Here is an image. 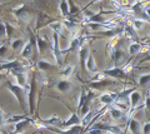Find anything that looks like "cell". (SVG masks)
<instances>
[{"mask_svg":"<svg viewBox=\"0 0 150 134\" xmlns=\"http://www.w3.org/2000/svg\"><path fill=\"white\" fill-rule=\"evenodd\" d=\"M51 52H53V57L55 59L56 65H62L63 64V50L59 47V34L54 33L53 38H51Z\"/></svg>","mask_w":150,"mask_h":134,"instance_id":"obj_1","label":"cell"},{"mask_svg":"<svg viewBox=\"0 0 150 134\" xmlns=\"http://www.w3.org/2000/svg\"><path fill=\"white\" fill-rule=\"evenodd\" d=\"M6 88L18 99V101L20 103L23 109H25V91H24V88L18 85V84H14V83H10V82H6Z\"/></svg>","mask_w":150,"mask_h":134,"instance_id":"obj_2","label":"cell"},{"mask_svg":"<svg viewBox=\"0 0 150 134\" xmlns=\"http://www.w3.org/2000/svg\"><path fill=\"white\" fill-rule=\"evenodd\" d=\"M36 80H35V77L31 79L30 84H29V100H28V104H29V112L30 115L34 114V105H35V93H36Z\"/></svg>","mask_w":150,"mask_h":134,"instance_id":"obj_3","label":"cell"},{"mask_svg":"<svg viewBox=\"0 0 150 134\" xmlns=\"http://www.w3.org/2000/svg\"><path fill=\"white\" fill-rule=\"evenodd\" d=\"M93 128H99V129H103V130L105 132H109L111 134H125L123 132V128H121L120 125H111V124H103V123H98L95 124Z\"/></svg>","mask_w":150,"mask_h":134,"instance_id":"obj_4","label":"cell"},{"mask_svg":"<svg viewBox=\"0 0 150 134\" xmlns=\"http://www.w3.org/2000/svg\"><path fill=\"white\" fill-rule=\"evenodd\" d=\"M74 125H81V119L79 118L78 114L71 113V114H70V117L67 119V121H64L60 127L64 128V129H68V128L74 127Z\"/></svg>","mask_w":150,"mask_h":134,"instance_id":"obj_5","label":"cell"},{"mask_svg":"<svg viewBox=\"0 0 150 134\" xmlns=\"http://www.w3.org/2000/svg\"><path fill=\"white\" fill-rule=\"evenodd\" d=\"M106 77H111V78H118V79H124L126 74L123 72V68H119V67H112L109 69H105L104 72Z\"/></svg>","mask_w":150,"mask_h":134,"instance_id":"obj_6","label":"cell"},{"mask_svg":"<svg viewBox=\"0 0 150 134\" xmlns=\"http://www.w3.org/2000/svg\"><path fill=\"white\" fill-rule=\"evenodd\" d=\"M13 13H14V15H15L18 19H23V20H25L28 19V11H26V9H25V5L24 4H19V5H16L15 8H13Z\"/></svg>","mask_w":150,"mask_h":134,"instance_id":"obj_7","label":"cell"},{"mask_svg":"<svg viewBox=\"0 0 150 134\" xmlns=\"http://www.w3.org/2000/svg\"><path fill=\"white\" fill-rule=\"evenodd\" d=\"M33 48H34V36L31 35V40H30V41H26L25 45H24V47H23V49H21V52H20L21 57L25 58V59L30 58V55L33 54Z\"/></svg>","mask_w":150,"mask_h":134,"instance_id":"obj_8","label":"cell"},{"mask_svg":"<svg viewBox=\"0 0 150 134\" xmlns=\"http://www.w3.org/2000/svg\"><path fill=\"white\" fill-rule=\"evenodd\" d=\"M116 99H118V93H103L99 96V100L105 105L112 104Z\"/></svg>","mask_w":150,"mask_h":134,"instance_id":"obj_9","label":"cell"},{"mask_svg":"<svg viewBox=\"0 0 150 134\" xmlns=\"http://www.w3.org/2000/svg\"><path fill=\"white\" fill-rule=\"evenodd\" d=\"M71 83L67 79H62L56 83V89H58L60 93H69L71 90Z\"/></svg>","mask_w":150,"mask_h":134,"instance_id":"obj_10","label":"cell"},{"mask_svg":"<svg viewBox=\"0 0 150 134\" xmlns=\"http://www.w3.org/2000/svg\"><path fill=\"white\" fill-rule=\"evenodd\" d=\"M89 48L88 45H85V47H83L81 49H79V58H80V67L83 70H85V64H86V59L89 57Z\"/></svg>","mask_w":150,"mask_h":134,"instance_id":"obj_11","label":"cell"},{"mask_svg":"<svg viewBox=\"0 0 150 134\" xmlns=\"http://www.w3.org/2000/svg\"><path fill=\"white\" fill-rule=\"evenodd\" d=\"M142 100V94L138 90H134L133 93L129 95V104L131 107H139V103Z\"/></svg>","mask_w":150,"mask_h":134,"instance_id":"obj_12","label":"cell"},{"mask_svg":"<svg viewBox=\"0 0 150 134\" xmlns=\"http://www.w3.org/2000/svg\"><path fill=\"white\" fill-rule=\"evenodd\" d=\"M128 129L131 132V134H138L142 130V124H140V122L137 121V119H131L128 123Z\"/></svg>","mask_w":150,"mask_h":134,"instance_id":"obj_13","label":"cell"},{"mask_svg":"<svg viewBox=\"0 0 150 134\" xmlns=\"http://www.w3.org/2000/svg\"><path fill=\"white\" fill-rule=\"evenodd\" d=\"M85 68H86V70L89 73H96L98 72V68H96V64H95V60H94L93 54H89V57L86 59Z\"/></svg>","mask_w":150,"mask_h":134,"instance_id":"obj_14","label":"cell"},{"mask_svg":"<svg viewBox=\"0 0 150 134\" xmlns=\"http://www.w3.org/2000/svg\"><path fill=\"white\" fill-rule=\"evenodd\" d=\"M109 114H110V117L114 119V121H120V119L124 117V112L119 107H112V108H110L109 109Z\"/></svg>","mask_w":150,"mask_h":134,"instance_id":"obj_15","label":"cell"},{"mask_svg":"<svg viewBox=\"0 0 150 134\" xmlns=\"http://www.w3.org/2000/svg\"><path fill=\"white\" fill-rule=\"evenodd\" d=\"M45 124H48V125H53V127H60L62 125V119H60V117H58V115H51L50 118L48 119H44L43 121Z\"/></svg>","mask_w":150,"mask_h":134,"instance_id":"obj_16","label":"cell"},{"mask_svg":"<svg viewBox=\"0 0 150 134\" xmlns=\"http://www.w3.org/2000/svg\"><path fill=\"white\" fill-rule=\"evenodd\" d=\"M74 72V67L70 65V64H65V65L62 68V70H60V77L63 78V79H68V78Z\"/></svg>","mask_w":150,"mask_h":134,"instance_id":"obj_17","label":"cell"},{"mask_svg":"<svg viewBox=\"0 0 150 134\" xmlns=\"http://www.w3.org/2000/svg\"><path fill=\"white\" fill-rule=\"evenodd\" d=\"M59 10H60V13H62L63 16H69L70 15V6L68 4V0H60Z\"/></svg>","mask_w":150,"mask_h":134,"instance_id":"obj_18","label":"cell"},{"mask_svg":"<svg viewBox=\"0 0 150 134\" xmlns=\"http://www.w3.org/2000/svg\"><path fill=\"white\" fill-rule=\"evenodd\" d=\"M128 50H129V54L130 55H137V54H139L143 50V45L140 44V43H138V41H134V43H131L129 45V49Z\"/></svg>","mask_w":150,"mask_h":134,"instance_id":"obj_19","label":"cell"},{"mask_svg":"<svg viewBox=\"0 0 150 134\" xmlns=\"http://www.w3.org/2000/svg\"><path fill=\"white\" fill-rule=\"evenodd\" d=\"M30 123H33V121H31V119H29V118H26V119H24V121L16 123L15 127H14V133H15V134L20 133L23 129H24V128L28 125V124H30Z\"/></svg>","mask_w":150,"mask_h":134,"instance_id":"obj_20","label":"cell"},{"mask_svg":"<svg viewBox=\"0 0 150 134\" xmlns=\"http://www.w3.org/2000/svg\"><path fill=\"white\" fill-rule=\"evenodd\" d=\"M63 26H64V23H60V21L49 23V28L54 33H58V34H63Z\"/></svg>","mask_w":150,"mask_h":134,"instance_id":"obj_21","label":"cell"},{"mask_svg":"<svg viewBox=\"0 0 150 134\" xmlns=\"http://www.w3.org/2000/svg\"><path fill=\"white\" fill-rule=\"evenodd\" d=\"M24 119H26V115H10V117L4 122V124H16L19 122L24 121Z\"/></svg>","mask_w":150,"mask_h":134,"instance_id":"obj_22","label":"cell"},{"mask_svg":"<svg viewBox=\"0 0 150 134\" xmlns=\"http://www.w3.org/2000/svg\"><path fill=\"white\" fill-rule=\"evenodd\" d=\"M36 48H38V53H44L46 50V48H48L45 40L41 38V36H39V35L36 36Z\"/></svg>","mask_w":150,"mask_h":134,"instance_id":"obj_23","label":"cell"},{"mask_svg":"<svg viewBox=\"0 0 150 134\" xmlns=\"http://www.w3.org/2000/svg\"><path fill=\"white\" fill-rule=\"evenodd\" d=\"M110 55H111V59L116 64H120L121 62H123V59H124V54H123V52H121L120 49H115L114 53H111Z\"/></svg>","mask_w":150,"mask_h":134,"instance_id":"obj_24","label":"cell"},{"mask_svg":"<svg viewBox=\"0 0 150 134\" xmlns=\"http://www.w3.org/2000/svg\"><path fill=\"white\" fill-rule=\"evenodd\" d=\"M19 67H24V64H23L21 62L13 60V62H9V63L3 64V65H1V69H10V70H13V69L19 68Z\"/></svg>","mask_w":150,"mask_h":134,"instance_id":"obj_25","label":"cell"},{"mask_svg":"<svg viewBox=\"0 0 150 134\" xmlns=\"http://www.w3.org/2000/svg\"><path fill=\"white\" fill-rule=\"evenodd\" d=\"M53 67H54V64L49 63L48 60H39L38 62V68H39L41 72H46V70H49V69H51Z\"/></svg>","mask_w":150,"mask_h":134,"instance_id":"obj_26","label":"cell"},{"mask_svg":"<svg viewBox=\"0 0 150 134\" xmlns=\"http://www.w3.org/2000/svg\"><path fill=\"white\" fill-rule=\"evenodd\" d=\"M131 26L134 28L135 30H140V29H143L144 25H145V21L142 20V19H133L131 20Z\"/></svg>","mask_w":150,"mask_h":134,"instance_id":"obj_27","label":"cell"},{"mask_svg":"<svg viewBox=\"0 0 150 134\" xmlns=\"http://www.w3.org/2000/svg\"><path fill=\"white\" fill-rule=\"evenodd\" d=\"M94 115H95V114H94L93 112H90V113H89V114H86L85 117H84V118L81 119V127H83V128H86V127L89 125V123H90V122H93V118H94Z\"/></svg>","mask_w":150,"mask_h":134,"instance_id":"obj_28","label":"cell"},{"mask_svg":"<svg viewBox=\"0 0 150 134\" xmlns=\"http://www.w3.org/2000/svg\"><path fill=\"white\" fill-rule=\"evenodd\" d=\"M25 45V41L23 39H15V40H11V48L14 50H19V49H23V47Z\"/></svg>","mask_w":150,"mask_h":134,"instance_id":"obj_29","label":"cell"},{"mask_svg":"<svg viewBox=\"0 0 150 134\" xmlns=\"http://www.w3.org/2000/svg\"><path fill=\"white\" fill-rule=\"evenodd\" d=\"M138 83H139V85H142V86H144V85H146V84H149L150 83V74H142V75L139 77V79H138Z\"/></svg>","mask_w":150,"mask_h":134,"instance_id":"obj_30","label":"cell"},{"mask_svg":"<svg viewBox=\"0 0 150 134\" xmlns=\"http://www.w3.org/2000/svg\"><path fill=\"white\" fill-rule=\"evenodd\" d=\"M105 78L106 75L103 72H99V73H96L95 75H94L91 78V83H99V82H103V80H105Z\"/></svg>","mask_w":150,"mask_h":134,"instance_id":"obj_31","label":"cell"},{"mask_svg":"<svg viewBox=\"0 0 150 134\" xmlns=\"http://www.w3.org/2000/svg\"><path fill=\"white\" fill-rule=\"evenodd\" d=\"M64 26L67 28L68 30H70V31L76 30V24H75V21L69 20V19H65V20H64Z\"/></svg>","mask_w":150,"mask_h":134,"instance_id":"obj_32","label":"cell"},{"mask_svg":"<svg viewBox=\"0 0 150 134\" xmlns=\"http://www.w3.org/2000/svg\"><path fill=\"white\" fill-rule=\"evenodd\" d=\"M0 28H1V36L4 38H8V29H6V23L1 20V24H0Z\"/></svg>","mask_w":150,"mask_h":134,"instance_id":"obj_33","label":"cell"},{"mask_svg":"<svg viewBox=\"0 0 150 134\" xmlns=\"http://www.w3.org/2000/svg\"><path fill=\"white\" fill-rule=\"evenodd\" d=\"M133 64H130V63H128V64H124V67H123V72L128 75V74H130L131 73V70H133Z\"/></svg>","mask_w":150,"mask_h":134,"instance_id":"obj_34","label":"cell"},{"mask_svg":"<svg viewBox=\"0 0 150 134\" xmlns=\"http://www.w3.org/2000/svg\"><path fill=\"white\" fill-rule=\"evenodd\" d=\"M142 130H143V134H150V122H146L143 124Z\"/></svg>","mask_w":150,"mask_h":134,"instance_id":"obj_35","label":"cell"},{"mask_svg":"<svg viewBox=\"0 0 150 134\" xmlns=\"http://www.w3.org/2000/svg\"><path fill=\"white\" fill-rule=\"evenodd\" d=\"M88 134H108L105 130H103V129H99V128H93L89 130Z\"/></svg>","mask_w":150,"mask_h":134,"instance_id":"obj_36","label":"cell"},{"mask_svg":"<svg viewBox=\"0 0 150 134\" xmlns=\"http://www.w3.org/2000/svg\"><path fill=\"white\" fill-rule=\"evenodd\" d=\"M144 104H145V108H146L148 110H150V95H148L146 98H145Z\"/></svg>","mask_w":150,"mask_h":134,"instance_id":"obj_37","label":"cell"},{"mask_svg":"<svg viewBox=\"0 0 150 134\" xmlns=\"http://www.w3.org/2000/svg\"><path fill=\"white\" fill-rule=\"evenodd\" d=\"M6 29H8V38H10L11 33L14 31V28H13V26H10V25H9L8 23H6Z\"/></svg>","mask_w":150,"mask_h":134,"instance_id":"obj_38","label":"cell"},{"mask_svg":"<svg viewBox=\"0 0 150 134\" xmlns=\"http://www.w3.org/2000/svg\"><path fill=\"white\" fill-rule=\"evenodd\" d=\"M148 55L145 58H143L142 60H140V63H144V62H150V53H146Z\"/></svg>","mask_w":150,"mask_h":134,"instance_id":"obj_39","label":"cell"},{"mask_svg":"<svg viewBox=\"0 0 150 134\" xmlns=\"http://www.w3.org/2000/svg\"><path fill=\"white\" fill-rule=\"evenodd\" d=\"M144 11H145V14H146L148 18L150 19V8H145V9H144Z\"/></svg>","mask_w":150,"mask_h":134,"instance_id":"obj_40","label":"cell"},{"mask_svg":"<svg viewBox=\"0 0 150 134\" xmlns=\"http://www.w3.org/2000/svg\"><path fill=\"white\" fill-rule=\"evenodd\" d=\"M5 52H6V47L1 45V57H4V55H5Z\"/></svg>","mask_w":150,"mask_h":134,"instance_id":"obj_41","label":"cell"},{"mask_svg":"<svg viewBox=\"0 0 150 134\" xmlns=\"http://www.w3.org/2000/svg\"><path fill=\"white\" fill-rule=\"evenodd\" d=\"M99 1H101V0H91V4L93 3H99Z\"/></svg>","mask_w":150,"mask_h":134,"instance_id":"obj_42","label":"cell"},{"mask_svg":"<svg viewBox=\"0 0 150 134\" xmlns=\"http://www.w3.org/2000/svg\"><path fill=\"white\" fill-rule=\"evenodd\" d=\"M142 1H145V0H135V3H142Z\"/></svg>","mask_w":150,"mask_h":134,"instance_id":"obj_43","label":"cell"},{"mask_svg":"<svg viewBox=\"0 0 150 134\" xmlns=\"http://www.w3.org/2000/svg\"><path fill=\"white\" fill-rule=\"evenodd\" d=\"M144 3H146V4H150V0H145Z\"/></svg>","mask_w":150,"mask_h":134,"instance_id":"obj_44","label":"cell"},{"mask_svg":"<svg viewBox=\"0 0 150 134\" xmlns=\"http://www.w3.org/2000/svg\"><path fill=\"white\" fill-rule=\"evenodd\" d=\"M149 44H150V39H149Z\"/></svg>","mask_w":150,"mask_h":134,"instance_id":"obj_45","label":"cell"},{"mask_svg":"<svg viewBox=\"0 0 150 134\" xmlns=\"http://www.w3.org/2000/svg\"><path fill=\"white\" fill-rule=\"evenodd\" d=\"M112 1H116V0H112Z\"/></svg>","mask_w":150,"mask_h":134,"instance_id":"obj_46","label":"cell"},{"mask_svg":"<svg viewBox=\"0 0 150 134\" xmlns=\"http://www.w3.org/2000/svg\"><path fill=\"white\" fill-rule=\"evenodd\" d=\"M149 95H150V91H149Z\"/></svg>","mask_w":150,"mask_h":134,"instance_id":"obj_47","label":"cell"}]
</instances>
